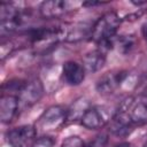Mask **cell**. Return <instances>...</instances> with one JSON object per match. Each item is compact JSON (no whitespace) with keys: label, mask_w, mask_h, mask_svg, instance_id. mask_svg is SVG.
Instances as JSON below:
<instances>
[{"label":"cell","mask_w":147,"mask_h":147,"mask_svg":"<svg viewBox=\"0 0 147 147\" xmlns=\"http://www.w3.org/2000/svg\"><path fill=\"white\" fill-rule=\"evenodd\" d=\"M108 126H109V132L111 134L116 137H121V138L127 137L133 131V127H134L130 118V115L121 106L110 117Z\"/></svg>","instance_id":"7"},{"label":"cell","mask_w":147,"mask_h":147,"mask_svg":"<svg viewBox=\"0 0 147 147\" xmlns=\"http://www.w3.org/2000/svg\"><path fill=\"white\" fill-rule=\"evenodd\" d=\"M60 147H85V142L78 136H69L62 141Z\"/></svg>","instance_id":"20"},{"label":"cell","mask_w":147,"mask_h":147,"mask_svg":"<svg viewBox=\"0 0 147 147\" xmlns=\"http://www.w3.org/2000/svg\"><path fill=\"white\" fill-rule=\"evenodd\" d=\"M86 71L83 64L76 61H65L62 65V80L70 86H78L85 79Z\"/></svg>","instance_id":"9"},{"label":"cell","mask_w":147,"mask_h":147,"mask_svg":"<svg viewBox=\"0 0 147 147\" xmlns=\"http://www.w3.org/2000/svg\"><path fill=\"white\" fill-rule=\"evenodd\" d=\"M116 147H130V144H127V142H123V144H119V145L116 146Z\"/></svg>","instance_id":"23"},{"label":"cell","mask_w":147,"mask_h":147,"mask_svg":"<svg viewBox=\"0 0 147 147\" xmlns=\"http://www.w3.org/2000/svg\"><path fill=\"white\" fill-rule=\"evenodd\" d=\"M121 107L127 111L134 126L147 124V102L136 101L133 98H127L122 102Z\"/></svg>","instance_id":"8"},{"label":"cell","mask_w":147,"mask_h":147,"mask_svg":"<svg viewBox=\"0 0 147 147\" xmlns=\"http://www.w3.org/2000/svg\"><path fill=\"white\" fill-rule=\"evenodd\" d=\"M121 22L122 20L117 13L115 11L105 13L92 25L90 39L94 41L98 46L110 41L117 36L116 33L119 29Z\"/></svg>","instance_id":"1"},{"label":"cell","mask_w":147,"mask_h":147,"mask_svg":"<svg viewBox=\"0 0 147 147\" xmlns=\"http://www.w3.org/2000/svg\"><path fill=\"white\" fill-rule=\"evenodd\" d=\"M109 141L108 134L106 133H101L95 136L93 139H91L87 144H85V147H107Z\"/></svg>","instance_id":"18"},{"label":"cell","mask_w":147,"mask_h":147,"mask_svg":"<svg viewBox=\"0 0 147 147\" xmlns=\"http://www.w3.org/2000/svg\"><path fill=\"white\" fill-rule=\"evenodd\" d=\"M68 123V109L54 105L48 108H46L42 114L39 116L38 121L36 122L34 126L37 129V132H54L60 129H62Z\"/></svg>","instance_id":"2"},{"label":"cell","mask_w":147,"mask_h":147,"mask_svg":"<svg viewBox=\"0 0 147 147\" xmlns=\"http://www.w3.org/2000/svg\"><path fill=\"white\" fill-rule=\"evenodd\" d=\"M141 32H142V36H144V38H145V40H146V42H147V21L142 24V28H141Z\"/></svg>","instance_id":"21"},{"label":"cell","mask_w":147,"mask_h":147,"mask_svg":"<svg viewBox=\"0 0 147 147\" xmlns=\"http://www.w3.org/2000/svg\"><path fill=\"white\" fill-rule=\"evenodd\" d=\"M55 139L52 136H41L38 139H36L30 147H54Z\"/></svg>","instance_id":"19"},{"label":"cell","mask_w":147,"mask_h":147,"mask_svg":"<svg viewBox=\"0 0 147 147\" xmlns=\"http://www.w3.org/2000/svg\"><path fill=\"white\" fill-rule=\"evenodd\" d=\"M106 63V52L100 48L93 49L83 56V67L86 72L94 74L102 69Z\"/></svg>","instance_id":"14"},{"label":"cell","mask_w":147,"mask_h":147,"mask_svg":"<svg viewBox=\"0 0 147 147\" xmlns=\"http://www.w3.org/2000/svg\"><path fill=\"white\" fill-rule=\"evenodd\" d=\"M44 85L39 78L25 80L22 90L17 94L20 101V108H30L38 103L44 96Z\"/></svg>","instance_id":"4"},{"label":"cell","mask_w":147,"mask_h":147,"mask_svg":"<svg viewBox=\"0 0 147 147\" xmlns=\"http://www.w3.org/2000/svg\"><path fill=\"white\" fill-rule=\"evenodd\" d=\"M110 118H107L105 113L94 106H90L80 118V124L87 130H99L109 123Z\"/></svg>","instance_id":"10"},{"label":"cell","mask_w":147,"mask_h":147,"mask_svg":"<svg viewBox=\"0 0 147 147\" xmlns=\"http://www.w3.org/2000/svg\"><path fill=\"white\" fill-rule=\"evenodd\" d=\"M129 76L127 71L124 70H111L103 74L96 82L95 88L101 95H109L116 92L117 88L125 82Z\"/></svg>","instance_id":"5"},{"label":"cell","mask_w":147,"mask_h":147,"mask_svg":"<svg viewBox=\"0 0 147 147\" xmlns=\"http://www.w3.org/2000/svg\"><path fill=\"white\" fill-rule=\"evenodd\" d=\"M69 10V2L64 0H46L39 6V14L45 20H55L65 15Z\"/></svg>","instance_id":"11"},{"label":"cell","mask_w":147,"mask_h":147,"mask_svg":"<svg viewBox=\"0 0 147 147\" xmlns=\"http://www.w3.org/2000/svg\"><path fill=\"white\" fill-rule=\"evenodd\" d=\"M25 14L13 2L1 1L0 3V30L1 36L16 32L24 23Z\"/></svg>","instance_id":"3"},{"label":"cell","mask_w":147,"mask_h":147,"mask_svg":"<svg viewBox=\"0 0 147 147\" xmlns=\"http://www.w3.org/2000/svg\"><path fill=\"white\" fill-rule=\"evenodd\" d=\"M131 3L134 5V6H137V7H140V6H142V5H146L147 1H131Z\"/></svg>","instance_id":"22"},{"label":"cell","mask_w":147,"mask_h":147,"mask_svg":"<svg viewBox=\"0 0 147 147\" xmlns=\"http://www.w3.org/2000/svg\"><path fill=\"white\" fill-rule=\"evenodd\" d=\"M92 26H87L83 23H76L64 26L63 25V41L77 42L91 37Z\"/></svg>","instance_id":"13"},{"label":"cell","mask_w":147,"mask_h":147,"mask_svg":"<svg viewBox=\"0 0 147 147\" xmlns=\"http://www.w3.org/2000/svg\"><path fill=\"white\" fill-rule=\"evenodd\" d=\"M90 107L88 102H86L85 99L80 98L78 100H76L70 108H68V122H76L79 121L83 117L84 113L87 110V108Z\"/></svg>","instance_id":"16"},{"label":"cell","mask_w":147,"mask_h":147,"mask_svg":"<svg viewBox=\"0 0 147 147\" xmlns=\"http://www.w3.org/2000/svg\"><path fill=\"white\" fill-rule=\"evenodd\" d=\"M136 45V38L133 34L116 36L113 39V49L116 48L122 54H127L132 51Z\"/></svg>","instance_id":"15"},{"label":"cell","mask_w":147,"mask_h":147,"mask_svg":"<svg viewBox=\"0 0 147 147\" xmlns=\"http://www.w3.org/2000/svg\"><path fill=\"white\" fill-rule=\"evenodd\" d=\"M16 48V44L14 40L9 38H2L0 42V61H5Z\"/></svg>","instance_id":"17"},{"label":"cell","mask_w":147,"mask_h":147,"mask_svg":"<svg viewBox=\"0 0 147 147\" xmlns=\"http://www.w3.org/2000/svg\"><path fill=\"white\" fill-rule=\"evenodd\" d=\"M37 129L33 124H24L9 130L6 134L10 147H28L36 140Z\"/></svg>","instance_id":"6"},{"label":"cell","mask_w":147,"mask_h":147,"mask_svg":"<svg viewBox=\"0 0 147 147\" xmlns=\"http://www.w3.org/2000/svg\"><path fill=\"white\" fill-rule=\"evenodd\" d=\"M20 110V101L16 95L2 94L0 98V121L3 124H9L14 121Z\"/></svg>","instance_id":"12"}]
</instances>
